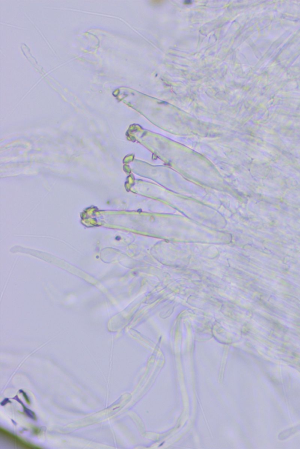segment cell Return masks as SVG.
<instances>
[{
    "mask_svg": "<svg viewBox=\"0 0 300 449\" xmlns=\"http://www.w3.org/2000/svg\"><path fill=\"white\" fill-rule=\"evenodd\" d=\"M0 433H1V437L4 438L5 440L10 442L19 448L25 449H40L34 445L29 443V442L25 441L22 439L20 438L15 435L12 434L11 432H8L1 428L0 429Z\"/></svg>",
    "mask_w": 300,
    "mask_h": 449,
    "instance_id": "obj_1",
    "label": "cell"
}]
</instances>
